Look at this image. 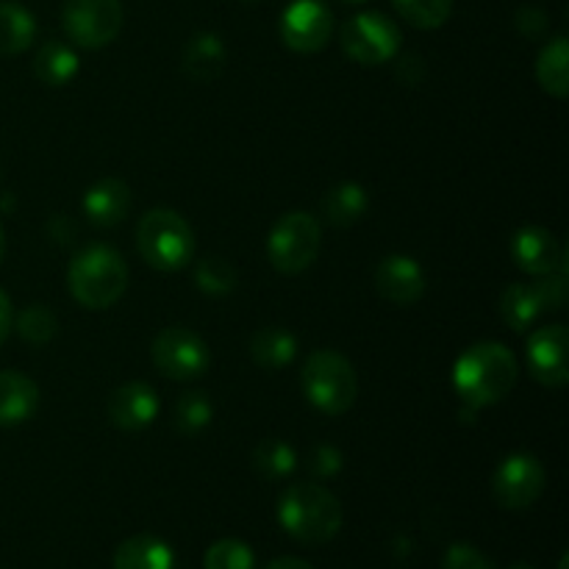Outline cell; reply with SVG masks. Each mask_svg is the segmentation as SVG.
<instances>
[{"label": "cell", "mask_w": 569, "mask_h": 569, "mask_svg": "<svg viewBox=\"0 0 569 569\" xmlns=\"http://www.w3.org/2000/svg\"><path fill=\"white\" fill-rule=\"evenodd\" d=\"M520 365L500 342H478L453 365V387L470 409L495 406L515 389Z\"/></svg>", "instance_id": "cell-1"}, {"label": "cell", "mask_w": 569, "mask_h": 569, "mask_svg": "<svg viewBox=\"0 0 569 569\" xmlns=\"http://www.w3.org/2000/svg\"><path fill=\"white\" fill-rule=\"evenodd\" d=\"M345 520L342 503L320 483H292L278 500V522L303 545H326Z\"/></svg>", "instance_id": "cell-2"}, {"label": "cell", "mask_w": 569, "mask_h": 569, "mask_svg": "<svg viewBox=\"0 0 569 569\" xmlns=\"http://www.w3.org/2000/svg\"><path fill=\"white\" fill-rule=\"evenodd\" d=\"M70 295L87 309H109L126 295L128 267L117 250L92 244L72 259L67 272Z\"/></svg>", "instance_id": "cell-3"}, {"label": "cell", "mask_w": 569, "mask_h": 569, "mask_svg": "<svg viewBox=\"0 0 569 569\" xmlns=\"http://www.w3.org/2000/svg\"><path fill=\"white\" fill-rule=\"evenodd\" d=\"M139 256L164 272L183 270L194 256V233L172 209H153L137 226Z\"/></svg>", "instance_id": "cell-4"}, {"label": "cell", "mask_w": 569, "mask_h": 569, "mask_svg": "<svg viewBox=\"0 0 569 569\" xmlns=\"http://www.w3.org/2000/svg\"><path fill=\"white\" fill-rule=\"evenodd\" d=\"M300 383L309 403L331 417L345 415L356 403V392H359L353 365L337 350H315L306 359Z\"/></svg>", "instance_id": "cell-5"}, {"label": "cell", "mask_w": 569, "mask_h": 569, "mask_svg": "<svg viewBox=\"0 0 569 569\" xmlns=\"http://www.w3.org/2000/svg\"><path fill=\"white\" fill-rule=\"evenodd\" d=\"M322 228L317 217L306 211H289L276 222L270 239H267V256L270 264L283 276H298L309 270L320 256Z\"/></svg>", "instance_id": "cell-6"}, {"label": "cell", "mask_w": 569, "mask_h": 569, "mask_svg": "<svg viewBox=\"0 0 569 569\" xmlns=\"http://www.w3.org/2000/svg\"><path fill=\"white\" fill-rule=\"evenodd\" d=\"M61 22L64 33L78 48H106L114 42L122 28V3L120 0H64Z\"/></svg>", "instance_id": "cell-7"}, {"label": "cell", "mask_w": 569, "mask_h": 569, "mask_svg": "<svg viewBox=\"0 0 569 569\" xmlns=\"http://www.w3.org/2000/svg\"><path fill=\"white\" fill-rule=\"evenodd\" d=\"M342 50L359 64H383L400 50V28L381 11H361L342 26Z\"/></svg>", "instance_id": "cell-8"}, {"label": "cell", "mask_w": 569, "mask_h": 569, "mask_svg": "<svg viewBox=\"0 0 569 569\" xmlns=\"http://www.w3.org/2000/svg\"><path fill=\"white\" fill-rule=\"evenodd\" d=\"M150 353H153L156 370L161 376L172 378V381H192V378L203 376L211 365L209 345L183 326L164 328L153 339V350Z\"/></svg>", "instance_id": "cell-9"}, {"label": "cell", "mask_w": 569, "mask_h": 569, "mask_svg": "<svg viewBox=\"0 0 569 569\" xmlns=\"http://www.w3.org/2000/svg\"><path fill=\"white\" fill-rule=\"evenodd\" d=\"M545 483H548V476H545L542 461L531 453H515L500 461V467L495 470L492 495L503 509L522 511L531 509L542 498Z\"/></svg>", "instance_id": "cell-10"}, {"label": "cell", "mask_w": 569, "mask_h": 569, "mask_svg": "<svg viewBox=\"0 0 569 569\" xmlns=\"http://www.w3.org/2000/svg\"><path fill=\"white\" fill-rule=\"evenodd\" d=\"M283 44L295 53H320L333 33V14L320 0H292L278 22Z\"/></svg>", "instance_id": "cell-11"}, {"label": "cell", "mask_w": 569, "mask_h": 569, "mask_svg": "<svg viewBox=\"0 0 569 569\" xmlns=\"http://www.w3.org/2000/svg\"><path fill=\"white\" fill-rule=\"evenodd\" d=\"M569 333L565 326L537 328L528 339V370L539 383L550 389L567 387L569 381Z\"/></svg>", "instance_id": "cell-12"}, {"label": "cell", "mask_w": 569, "mask_h": 569, "mask_svg": "<svg viewBox=\"0 0 569 569\" xmlns=\"http://www.w3.org/2000/svg\"><path fill=\"white\" fill-rule=\"evenodd\" d=\"M511 259L520 270L531 272V276H548V272L567 270V256L559 239L548 231V228L528 226L520 228L511 239Z\"/></svg>", "instance_id": "cell-13"}, {"label": "cell", "mask_w": 569, "mask_h": 569, "mask_svg": "<svg viewBox=\"0 0 569 569\" xmlns=\"http://www.w3.org/2000/svg\"><path fill=\"white\" fill-rule=\"evenodd\" d=\"M109 422L120 431H142L159 417V398L153 387L142 381H131L117 387L106 400Z\"/></svg>", "instance_id": "cell-14"}, {"label": "cell", "mask_w": 569, "mask_h": 569, "mask_svg": "<svg viewBox=\"0 0 569 569\" xmlns=\"http://www.w3.org/2000/svg\"><path fill=\"white\" fill-rule=\"evenodd\" d=\"M376 289L395 306H415L426 295V272L409 256H387L376 267Z\"/></svg>", "instance_id": "cell-15"}, {"label": "cell", "mask_w": 569, "mask_h": 569, "mask_svg": "<svg viewBox=\"0 0 569 569\" xmlns=\"http://www.w3.org/2000/svg\"><path fill=\"white\" fill-rule=\"evenodd\" d=\"M131 211V189L120 178H103L83 194V214L92 226L114 228Z\"/></svg>", "instance_id": "cell-16"}, {"label": "cell", "mask_w": 569, "mask_h": 569, "mask_svg": "<svg viewBox=\"0 0 569 569\" xmlns=\"http://www.w3.org/2000/svg\"><path fill=\"white\" fill-rule=\"evenodd\" d=\"M39 409V387L14 370L0 372V428L20 426Z\"/></svg>", "instance_id": "cell-17"}, {"label": "cell", "mask_w": 569, "mask_h": 569, "mask_svg": "<svg viewBox=\"0 0 569 569\" xmlns=\"http://www.w3.org/2000/svg\"><path fill=\"white\" fill-rule=\"evenodd\" d=\"M183 76L198 83H211L226 70V44L217 33H194L183 48Z\"/></svg>", "instance_id": "cell-18"}, {"label": "cell", "mask_w": 569, "mask_h": 569, "mask_svg": "<svg viewBox=\"0 0 569 569\" xmlns=\"http://www.w3.org/2000/svg\"><path fill=\"white\" fill-rule=\"evenodd\" d=\"M172 565L176 556L170 545L150 533L126 539L114 553V569H172Z\"/></svg>", "instance_id": "cell-19"}, {"label": "cell", "mask_w": 569, "mask_h": 569, "mask_svg": "<svg viewBox=\"0 0 569 569\" xmlns=\"http://www.w3.org/2000/svg\"><path fill=\"white\" fill-rule=\"evenodd\" d=\"M78 53L70 44L59 42V39H50L42 48L37 50V59H33V76L44 83V87H64L72 78L78 76Z\"/></svg>", "instance_id": "cell-20"}, {"label": "cell", "mask_w": 569, "mask_h": 569, "mask_svg": "<svg viewBox=\"0 0 569 569\" xmlns=\"http://www.w3.org/2000/svg\"><path fill=\"white\" fill-rule=\"evenodd\" d=\"M367 203H370V200H367L365 187H359V183L353 181H345V183H337V187L322 198L320 211L322 217H326L328 226L348 228V226H356V222L365 217Z\"/></svg>", "instance_id": "cell-21"}, {"label": "cell", "mask_w": 569, "mask_h": 569, "mask_svg": "<svg viewBox=\"0 0 569 569\" xmlns=\"http://www.w3.org/2000/svg\"><path fill=\"white\" fill-rule=\"evenodd\" d=\"M545 315V306L533 283H511L500 298V317L511 331L522 333Z\"/></svg>", "instance_id": "cell-22"}, {"label": "cell", "mask_w": 569, "mask_h": 569, "mask_svg": "<svg viewBox=\"0 0 569 569\" xmlns=\"http://www.w3.org/2000/svg\"><path fill=\"white\" fill-rule=\"evenodd\" d=\"M295 353H298V342L287 328H261L250 339V356L264 370H281V367L292 365Z\"/></svg>", "instance_id": "cell-23"}, {"label": "cell", "mask_w": 569, "mask_h": 569, "mask_svg": "<svg viewBox=\"0 0 569 569\" xmlns=\"http://www.w3.org/2000/svg\"><path fill=\"white\" fill-rule=\"evenodd\" d=\"M537 78L542 89L553 98H567L569 92V42L567 37L550 39L537 61Z\"/></svg>", "instance_id": "cell-24"}, {"label": "cell", "mask_w": 569, "mask_h": 569, "mask_svg": "<svg viewBox=\"0 0 569 569\" xmlns=\"http://www.w3.org/2000/svg\"><path fill=\"white\" fill-rule=\"evenodd\" d=\"M37 37L31 11L20 3H0V56H17L28 50Z\"/></svg>", "instance_id": "cell-25"}, {"label": "cell", "mask_w": 569, "mask_h": 569, "mask_svg": "<svg viewBox=\"0 0 569 569\" xmlns=\"http://www.w3.org/2000/svg\"><path fill=\"white\" fill-rule=\"evenodd\" d=\"M295 465H298V456L281 439H267L259 448L253 450V467L261 478L267 481H281V478L292 476Z\"/></svg>", "instance_id": "cell-26"}, {"label": "cell", "mask_w": 569, "mask_h": 569, "mask_svg": "<svg viewBox=\"0 0 569 569\" xmlns=\"http://www.w3.org/2000/svg\"><path fill=\"white\" fill-rule=\"evenodd\" d=\"M211 415H214V406L203 392H183L172 409V422L181 437H194L209 426Z\"/></svg>", "instance_id": "cell-27"}, {"label": "cell", "mask_w": 569, "mask_h": 569, "mask_svg": "<svg viewBox=\"0 0 569 569\" xmlns=\"http://www.w3.org/2000/svg\"><path fill=\"white\" fill-rule=\"evenodd\" d=\"M392 3L406 22L422 31H433L448 22L456 0H392Z\"/></svg>", "instance_id": "cell-28"}, {"label": "cell", "mask_w": 569, "mask_h": 569, "mask_svg": "<svg viewBox=\"0 0 569 569\" xmlns=\"http://www.w3.org/2000/svg\"><path fill=\"white\" fill-rule=\"evenodd\" d=\"M56 328H59V322H56L53 311H50L48 306H28V309L20 311V317H17V333H20L28 345H48L50 339L56 337Z\"/></svg>", "instance_id": "cell-29"}, {"label": "cell", "mask_w": 569, "mask_h": 569, "mask_svg": "<svg viewBox=\"0 0 569 569\" xmlns=\"http://www.w3.org/2000/svg\"><path fill=\"white\" fill-rule=\"evenodd\" d=\"M194 283L206 295H228L237 287V270L226 259H203L194 267Z\"/></svg>", "instance_id": "cell-30"}, {"label": "cell", "mask_w": 569, "mask_h": 569, "mask_svg": "<svg viewBox=\"0 0 569 569\" xmlns=\"http://www.w3.org/2000/svg\"><path fill=\"white\" fill-rule=\"evenodd\" d=\"M206 569H253V550L239 539H220L206 550Z\"/></svg>", "instance_id": "cell-31"}, {"label": "cell", "mask_w": 569, "mask_h": 569, "mask_svg": "<svg viewBox=\"0 0 569 569\" xmlns=\"http://www.w3.org/2000/svg\"><path fill=\"white\" fill-rule=\"evenodd\" d=\"M533 287H537L545 311H561L567 306V300H569L567 270H556V272H548V276H537Z\"/></svg>", "instance_id": "cell-32"}, {"label": "cell", "mask_w": 569, "mask_h": 569, "mask_svg": "<svg viewBox=\"0 0 569 569\" xmlns=\"http://www.w3.org/2000/svg\"><path fill=\"white\" fill-rule=\"evenodd\" d=\"M445 569H492V561L472 545H450L445 553Z\"/></svg>", "instance_id": "cell-33"}, {"label": "cell", "mask_w": 569, "mask_h": 569, "mask_svg": "<svg viewBox=\"0 0 569 569\" xmlns=\"http://www.w3.org/2000/svg\"><path fill=\"white\" fill-rule=\"evenodd\" d=\"M306 467L311 470V476L331 478L342 470V456H339V450L331 448V445H317V448L311 450Z\"/></svg>", "instance_id": "cell-34"}, {"label": "cell", "mask_w": 569, "mask_h": 569, "mask_svg": "<svg viewBox=\"0 0 569 569\" xmlns=\"http://www.w3.org/2000/svg\"><path fill=\"white\" fill-rule=\"evenodd\" d=\"M515 26L526 39H539L548 31L550 20L542 9H537V6H522L515 17Z\"/></svg>", "instance_id": "cell-35"}, {"label": "cell", "mask_w": 569, "mask_h": 569, "mask_svg": "<svg viewBox=\"0 0 569 569\" xmlns=\"http://www.w3.org/2000/svg\"><path fill=\"white\" fill-rule=\"evenodd\" d=\"M398 78H403V83H409V87H417L426 78V67H422L420 56H403L398 61Z\"/></svg>", "instance_id": "cell-36"}, {"label": "cell", "mask_w": 569, "mask_h": 569, "mask_svg": "<svg viewBox=\"0 0 569 569\" xmlns=\"http://www.w3.org/2000/svg\"><path fill=\"white\" fill-rule=\"evenodd\" d=\"M11 326H14V309H11V300L9 295L0 289V345L9 339L11 333Z\"/></svg>", "instance_id": "cell-37"}, {"label": "cell", "mask_w": 569, "mask_h": 569, "mask_svg": "<svg viewBox=\"0 0 569 569\" xmlns=\"http://www.w3.org/2000/svg\"><path fill=\"white\" fill-rule=\"evenodd\" d=\"M264 569H315L311 565H306L303 559H292V556H287V559H276L270 561Z\"/></svg>", "instance_id": "cell-38"}, {"label": "cell", "mask_w": 569, "mask_h": 569, "mask_svg": "<svg viewBox=\"0 0 569 569\" xmlns=\"http://www.w3.org/2000/svg\"><path fill=\"white\" fill-rule=\"evenodd\" d=\"M6 256V233H3V226H0V261H3Z\"/></svg>", "instance_id": "cell-39"}, {"label": "cell", "mask_w": 569, "mask_h": 569, "mask_svg": "<svg viewBox=\"0 0 569 569\" xmlns=\"http://www.w3.org/2000/svg\"><path fill=\"white\" fill-rule=\"evenodd\" d=\"M569 567V556L565 553V556H561V561H559V569H567Z\"/></svg>", "instance_id": "cell-40"}, {"label": "cell", "mask_w": 569, "mask_h": 569, "mask_svg": "<svg viewBox=\"0 0 569 569\" xmlns=\"http://www.w3.org/2000/svg\"><path fill=\"white\" fill-rule=\"evenodd\" d=\"M509 569H533V567H528V565H515V567H509Z\"/></svg>", "instance_id": "cell-41"}, {"label": "cell", "mask_w": 569, "mask_h": 569, "mask_svg": "<svg viewBox=\"0 0 569 569\" xmlns=\"http://www.w3.org/2000/svg\"><path fill=\"white\" fill-rule=\"evenodd\" d=\"M345 3H365V0H345Z\"/></svg>", "instance_id": "cell-42"}, {"label": "cell", "mask_w": 569, "mask_h": 569, "mask_svg": "<svg viewBox=\"0 0 569 569\" xmlns=\"http://www.w3.org/2000/svg\"><path fill=\"white\" fill-rule=\"evenodd\" d=\"M242 3H256V0H242Z\"/></svg>", "instance_id": "cell-43"}, {"label": "cell", "mask_w": 569, "mask_h": 569, "mask_svg": "<svg viewBox=\"0 0 569 569\" xmlns=\"http://www.w3.org/2000/svg\"><path fill=\"white\" fill-rule=\"evenodd\" d=\"M0 176H3V164H0Z\"/></svg>", "instance_id": "cell-44"}]
</instances>
